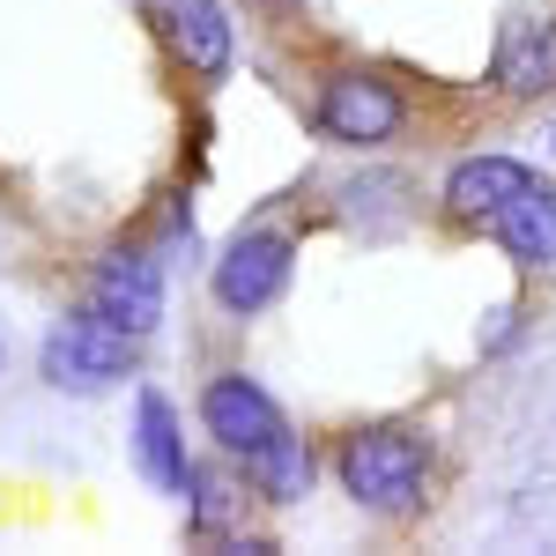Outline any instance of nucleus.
Returning <instances> with one entry per match:
<instances>
[{"instance_id":"obj_15","label":"nucleus","mask_w":556,"mask_h":556,"mask_svg":"<svg viewBox=\"0 0 556 556\" xmlns=\"http://www.w3.org/2000/svg\"><path fill=\"white\" fill-rule=\"evenodd\" d=\"M0 364H8V342H0Z\"/></svg>"},{"instance_id":"obj_4","label":"nucleus","mask_w":556,"mask_h":556,"mask_svg":"<svg viewBox=\"0 0 556 556\" xmlns=\"http://www.w3.org/2000/svg\"><path fill=\"white\" fill-rule=\"evenodd\" d=\"M290 275H298V245H290V230H238L208 267V298L230 312V319H253L267 304L290 290Z\"/></svg>"},{"instance_id":"obj_12","label":"nucleus","mask_w":556,"mask_h":556,"mask_svg":"<svg viewBox=\"0 0 556 556\" xmlns=\"http://www.w3.org/2000/svg\"><path fill=\"white\" fill-rule=\"evenodd\" d=\"M490 238H497L519 267H556V186L549 178H534L513 208L490 223Z\"/></svg>"},{"instance_id":"obj_3","label":"nucleus","mask_w":556,"mask_h":556,"mask_svg":"<svg viewBox=\"0 0 556 556\" xmlns=\"http://www.w3.org/2000/svg\"><path fill=\"white\" fill-rule=\"evenodd\" d=\"M401 127H408V97L379 67H334L312 89V134L334 149H386Z\"/></svg>"},{"instance_id":"obj_14","label":"nucleus","mask_w":556,"mask_h":556,"mask_svg":"<svg viewBox=\"0 0 556 556\" xmlns=\"http://www.w3.org/2000/svg\"><path fill=\"white\" fill-rule=\"evenodd\" d=\"M519 327H527V312H519V304H497V319L482 327V356H505V349L519 342Z\"/></svg>"},{"instance_id":"obj_13","label":"nucleus","mask_w":556,"mask_h":556,"mask_svg":"<svg viewBox=\"0 0 556 556\" xmlns=\"http://www.w3.org/2000/svg\"><path fill=\"white\" fill-rule=\"evenodd\" d=\"M245 497H253V490H230L215 468L193 460V482H186V534L208 542V549H223L230 534H245V527H238V505H245Z\"/></svg>"},{"instance_id":"obj_8","label":"nucleus","mask_w":556,"mask_h":556,"mask_svg":"<svg viewBox=\"0 0 556 556\" xmlns=\"http://www.w3.org/2000/svg\"><path fill=\"white\" fill-rule=\"evenodd\" d=\"M490 89L497 97H519V104H534V97L556 89V8H519V15H505L497 52H490Z\"/></svg>"},{"instance_id":"obj_2","label":"nucleus","mask_w":556,"mask_h":556,"mask_svg":"<svg viewBox=\"0 0 556 556\" xmlns=\"http://www.w3.org/2000/svg\"><path fill=\"white\" fill-rule=\"evenodd\" d=\"M134 371H141V334L97 319L83 304H75L67 319H52L45 342H38V379L52 386V393H75V401L112 393V386H127Z\"/></svg>"},{"instance_id":"obj_7","label":"nucleus","mask_w":556,"mask_h":556,"mask_svg":"<svg viewBox=\"0 0 556 556\" xmlns=\"http://www.w3.org/2000/svg\"><path fill=\"white\" fill-rule=\"evenodd\" d=\"M149 8V23L164 30L172 45V60L193 75V83H223L230 75V60H238V38H230V15H223V0H141Z\"/></svg>"},{"instance_id":"obj_11","label":"nucleus","mask_w":556,"mask_h":556,"mask_svg":"<svg viewBox=\"0 0 556 556\" xmlns=\"http://www.w3.org/2000/svg\"><path fill=\"white\" fill-rule=\"evenodd\" d=\"M238 475H245V490H253L260 505H304V497H312V482H319V460H312V445H304L298 430H282L275 445L245 453Z\"/></svg>"},{"instance_id":"obj_9","label":"nucleus","mask_w":556,"mask_h":556,"mask_svg":"<svg viewBox=\"0 0 556 556\" xmlns=\"http://www.w3.org/2000/svg\"><path fill=\"white\" fill-rule=\"evenodd\" d=\"M534 178H542L534 164H519V156H497V149H490V156H460V164L445 172V186H438V201H445V215H453L460 230H490V223L513 208Z\"/></svg>"},{"instance_id":"obj_10","label":"nucleus","mask_w":556,"mask_h":556,"mask_svg":"<svg viewBox=\"0 0 556 556\" xmlns=\"http://www.w3.org/2000/svg\"><path fill=\"white\" fill-rule=\"evenodd\" d=\"M134 460H141V475H149L164 497H186V482H193L186 424H178L172 393H156V386H141V393H134Z\"/></svg>"},{"instance_id":"obj_5","label":"nucleus","mask_w":556,"mask_h":556,"mask_svg":"<svg viewBox=\"0 0 556 556\" xmlns=\"http://www.w3.org/2000/svg\"><path fill=\"white\" fill-rule=\"evenodd\" d=\"M83 312H97V319H112V327L149 342L164 327V267H156V253H141V245L97 253L89 282H83Z\"/></svg>"},{"instance_id":"obj_1","label":"nucleus","mask_w":556,"mask_h":556,"mask_svg":"<svg viewBox=\"0 0 556 556\" xmlns=\"http://www.w3.org/2000/svg\"><path fill=\"white\" fill-rule=\"evenodd\" d=\"M430 430L416 424H356L334 445V482L349 490V505L371 519H416L430 497Z\"/></svg>"},{"instance_id":"obj_6","label":"nucleus","mask_w":556,"mask_h":556,"mask_svg":"<svg viewBox=\"0 0 556 556\" xmlns=\"http://www.w3.org/2000/svg\"><path fill=\"white\" fill-rule=\"evenodd\" d=\"M201 430H208V445L223 453V460H245V453H260V445H275L290 424H282L275 393H267L260 379L215 371V379L201 386Z\"/></svg>"}]
</instances>
